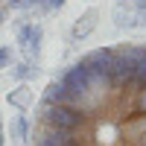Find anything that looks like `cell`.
<instances>
[{"mask_svg": "<svg viewBox=\"0 0 146 146\" xmlns=\"http://www.w3.org/2000/svg\"><path fill=\"white\" fill-rule=\"evenodd\" d=\"M35 70H38V67H35L32 58H23V62H18L15 67H12V73H15L18 82H29V76H35Z\"/></svg>", "mask_w": 146, "mask_h": 146, "instance_id": "7", "label": "cell"}, {"mask_svg": "<svg viewBox=\"0 0 146 146\" xmlns=\"http://www.w3.org/2000/svg\"><path fill=\"white\" fill-rule=\"evenodd\" d=\"M135 3V12H137V23H146V0H131Z\"/></svg>", "mask_w": 146, "mask_h": 146, "instance_id": "8", "label": "cell"}, {"mask_svg": "<svg viewBox=\"0 0 146 146\" xmlns=\"http://www.w3.org/2000/svg\"><path fill=\"white\" fill-rule=\"evenodd\" d=\"M0 146H3V120H0Z\"/></svg>", "mask_w": 146, "mask_h": 146, "instance_id": "11", "label": "cell"}, {"mask_svg": "<svg viewBox=\"0 0 146 146\" xmlns=\"http://www.w3.org/2000/svg\"><path fill=\"white\" fill-rule=\"evenodd\" d=\"M32 96H35V94H32L29 85H27V82H18V88L9 91V105L15 108L18 114H27L29 108H32Z\"/></svg>", "mask_w": 146, "mask_h": 146, "instance_id": "4", "label": "cell"}, {"mask_svg": "<svg viewBox=\"0 0 146 146\" xmlns=\"http://www.w3.org/2000/svg\"><path fill=\"white\" fill-rule=\"evenodd\" d=\"M41 41H44V29L38 23H21L18 27V44L27 58H35L41 50Z\"/></svg>", "mask_w": 146, "mask_h": 146, "instance_id": "2", "label": "cell"}, {"mask_svg": "<svg viewBox=\"0 0 146 146\" xmlns=\"http://www.w3.org/2000/svg\"><path fill=\"white\" fill-rule=\"evenodd\" d=\"M9 62H12V50L9 47H0V70H6Z\"/></svg>", "mask_w": 146, "mask_h": 146, "instance_id": "9", "label": "cell"}, {"mask_svg": "<svg viewBox=\"0 0 146 146\" xmlns=\"http://www.w3.org/2000/svg\"><path fill=\"white\" fill-rule=\"evenodd\" d=\"M29 146H146V41L96 47L56 76Z\"/></svg>", "mask_w": 146, "mask_h": 146, "instance_id": "1", "label": "cell"}, {"mask_svg": "<svg viewBox=\"0 0 146 146\" xmlns=\"http://www.w3.org/2000/svg\"><path fill=\"white\" fill-rule=\"evenodd\" d=\"M111 18L117 27H140L137 23V12H135V3H129V0H120V3L114 6Z\"/></svg>", "mask_w": 146, "mask_h": 146, "instance_id": "5", "label": "cell"}, {"mask_svg": "<svg viewBox=\"0 0 146 146\" xmlns=\"http://www.w3.org/2000/svg\"><path fill=\"white\" fill-rule=\"evenodd\" d=\"M0 21H3V9H0Z\"/></svg>", "mask_w": 146, "mask_h": 146, "instance_id": "13", "label": "cell"}, {"mask_svg": "<svg viewBox=\"0 0 146 146\" xmlns=\"http://www.w3.org/2000/svg\"><path fill=\"white\" fill-rule=\"evenodd\" d=\"M0 3H21V0H0Z\"/></svg>", "mask_w": 146, "mask_h": 146, "instance_id": "12", "label": "cell"}, {"mask_svg": "<svg viewBox=\"0 0 146 146\" xmlns=\"http://www.w3.org/2000/svg\"><path fill=\"white\" fill-rule=\"evenodd\" d=\"M29 135H32V126H29L27 114H15L12 117V140H15L18 146H23L29 140Z\"/></svg>", "mask_w": 146, "mask_h": 146, "instance_id": "6", "label": "cell"}, {"mask_svg": "<svg viewBox=\"0 0 146 146\" xmlns=\"http://www.w3.org/2000/svg\"><path fill=\"white\" fill-rule=\"evenodd\" d=\"M64 3H67V0H47V6H44V9H47V12H53V9H62Z\"/></svg>", "mask_w": 146, "mask_h": 146, "instance_id": "10", "label": "cell"}, {"mask_svg": "<svg viewBox=\"0 0 146 146\" xmlns=\"http://www.w3.org/2000/svg\"><path fill=\"white\" fill-rule=\"evenodd\" d=\"M96 23H100V9H88L85 15H79V21L73 23V32H70V38L73 41H79V38H88V35L96 29Z\"/></svg>", "mask_w": 146, "mask_h": 146, "instance_id": "3", "label": "cell"}]
</instances>
